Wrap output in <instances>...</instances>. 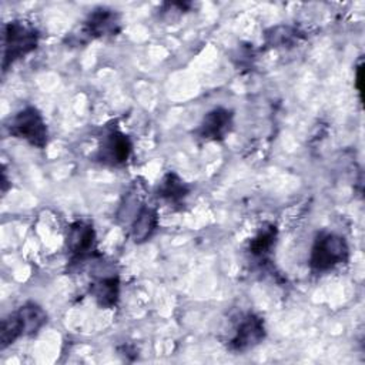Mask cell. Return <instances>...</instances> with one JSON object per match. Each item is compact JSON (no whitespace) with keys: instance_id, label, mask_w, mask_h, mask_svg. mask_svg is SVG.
<instances>
[{"instance_id":"cell-12","label":"cell","mask_w":365,"mask_h":365,"mask_svg":"<svg viewBox=\"0 0 365 365\" xmlns=\"http://www.w3.org/2000/svg\"><path fill=\"white\" fill-rule=\"evenodd\" d=\"M16 312L20 318L24 335L37 334L47 322V314L40 305L34 302H27L21 305Z\"/></svg>"},{"instance_id":"cell-15","label":"cell","mask_w":365,"mask_h":365,"mask_svg":"<svg viewBox=\"0 0 365 365\" xmlns=\"http://www.w3.org/2000/svg\"><path fill=\"white\" fill-rule=\"evenodd\" d=\"M271 31L272 34H267V37H268V43L274 44V47L289 44L297 38L295 31L291 27H275Z\"/></svg>"},{"instance_id":"cell-9","label":"cell","mask_w":365,"mask_h":365,"mask_svg":"<svg viewBox=\"0 0 365 365\" xmlns=\"http://www.w3.org/2000/svg\"><path fill=\"white\" fill-rule=\"evenodd\" d=\"M234 114L231 110L217 107L207 113L197 128V135L205 141H221L232 128Z\"/></svg>"},{"instance_id":"cell-7","label":"cell","mask_w":365,"mask_h":365,"mask_svg":"<svg viewBox=\"0 0 365 365\" xmlns=\"http://www.w3.org/2000/svg\"><path fill=\"white\" fill-rule=\"evenodd\" d=\"M264 338V319L255 314H247L240 319L235 328V334L230 341V348L235 352H245L261 344Z\"/></svg>"},{"instance_id":"cell-4","label":"cell","mask_w":365,"mask_h":365,"mask_svg":"<svg viewBox=\"0 0 365 365\" xmlns=\"http://www.w3.org/2000/svg\"><path fill=\"white\" fill-rule=\"evenodd\" d=\"M67 250L71 264H81L96 254V232L90 222L77 221L70 225L67 234Z\"/></svg>"},{"instance_id":"cell-5","label":"cell","mask_w":365,"mask_h":365,"mask_svg":"<svg viewBox=\"0 0 365 365\" xmlns=\"http://www.w3.org/2000/svg\"><path fill=\"white\" fill-rule=\"evenodd\" d=\"M133 144L127 134L114 130L107 133L100 141L96 158L98 163L110 167H120L127 163L131 155Z\"/></svg>"},{"instance_id":"cell-2","label":"cell","mask_w":365,"mask_h":365,"mask_svg":"<svg viewBox=\"0 0 365 365\" xmlns=\"http://www.w3.org/2000/svg\"><path fill=\"white\" fill-rule=\"evenodd\" d=\"M38 38L40 34L31 24L17 20L7 23L3 41V70L6 71L13 63L36 50Z\"/></svg>"},{"instance_id":"cell-1","label":"cell","mask_w":365,"mask_h":365,"mask_svg":"<svg viewBox=\"0 0 365 365\" xmlns=\"http://www.w3.org/2000/svg\"><path fill=\"white\" fill-rule=\"evenodd\" d=\"M349 247L344 237L334 232L319 234L309 254V267L315 272H327L348 261Z\"/></svg>"},{"instance_id":"cell-13","label":"cell","mask_w":365,"mask_h":365,"mask_svg":"<svg viewBox=\"0 0 365 365\" xmlns=\"http://www.w3.org/2000/svg\"><path fill=\"white\" fill-rule=\"evenodd\" d=\"M277 241V227L267 224L259 228L257 235L250 242V252L257 258H267Z\"/></svg>"},{"instance_id":"cell-8","label":"cell","mask_w":365,"mask_h":365,"mask_svg":"<svg viewBox=\"0 0 365 365\" xmlns=\"http://www.w3.org/2000/svg\"><path fill=\"white\" fill-rule=\"evenodd\" d=\"M90 294L101 308H113L120 297V278L107 268H98L93 272Z\"/></svg>"},{"instance_id":"cell-14","label":"cell","mask_w":365,"mask_h":365,"mask_svg":"<svg viewBox=\"0 0 365 365\" xmlns=\"http://www.w3.org/2000/svg\"><path fill=\"white\" fill-rule=\"evenodd\" d=\"M23 327L20 322V318L17 312L10 314L1 321V328H0V342H1V349L7 348L11 345L16 339L23 336Z\"/></svg>"},{"instance_id":"cell-11","label":"cell","mask_w":365,"mask_h":365,"mask_svg":"<svg viewBox=\"0 0 365 365\" xmlns=\"http://www.w3.org/2000/svg\"><path fill=\"white\" fill-rule=\"evenodd\" d=\"M188 194L190 187L175 173L165 174L157 187L158 198L174 207L181 205Z\"/></svg>"},{"instance_id":"cell-3","label":"cell","mask_w":365,"mask_h":365,"mask_svg":"<svg viewBox=\"0 0 365 365\" xmlns=\"http://www.w3.org/2000/svg\"><path fill=\"white\" fill-rule=\"evenodd\" d=\"M9 133L36 148H44L48 143V130L44 117L33 106L24 107L10 120Z\"/></svg>"},{"instance_id":"cell-6","label":"cell","mask_w":365,"mask_h":365,"mask_svg":"<svg viewBox=\"0 0 365 365\" xmlns=\"http://www.w3.org/2000/svg\"><path fill=\"white\" fill-rule=\"evenodd\" d=\"M121 29L120 14L115 10L100 7L93 10L80 29V38L94 40L107 36H115Z\"/></svg>"},{"instance_id":"cell-10","label":"cell","mask_w":365,"mask_h":365,"mask_svg":"<svg viewBox=\"0 0 365 365\" xmlns=\"http://www.w3.org/2000/svg\"><path fill=\"white\" fill-rule=\"evenodd\" d=\"M158 227V214L148 205H141L131 221V238L135 244L145 242L153 237Z\"/></svg>"}]
</instances>
